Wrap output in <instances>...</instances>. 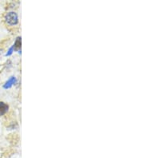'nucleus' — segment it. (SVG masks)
Returning a JSON list of instances; mask_svg holds the SVG:
<instances>
[{"instance_id": "obj_1", "label": "nucleus", "mask_w": 144, "mask_h": 158, "mask_svg": "<svg viewBox=\"0 0 144 158\" xmlns=\"http://www.w3.org/2000/svg\"><path fill=\"white\" fill-rule=\"evenodd\" d=\"M5 19H6V22L7 23L11 25V26H14V25H16L18 23V15L15 12H8L7 14L5 16Z\"/></svg>"}, {"instance_id": "obj_4", "label": "nucleus", "mask_w": 144, "mask_h": 158, "mask_svg": "<svg viewBox=\"0 0 144 158\" xmlns=\"http://www.w3.org/2000/svg\"><path fill=\"white\" fill-rule=\"evenodd\" d=\"M12 83H14V78H11L10 79L9 81L6 82V85H4V87H5V88L10 87V86H11V85H12Z\"/></svg>"}, {"instance_id": "obj_3", "label": "nucleus", "mask_w": 144, "mask_h": 158, "mask_svg": "<svg viewBox=\"0 0 144 158\" xmlns=\"http://www.w3.org/2000/svg\"><path fill=\"white\" fill-rule=\"evenodd\" d=\"M21 48V40L20 38H18L16 39V41L15 42V45H14V49L15 50H18Z\"/></svg>"}, {"instance_id": "obj_2", "label": "nucleus", "mask_w": 144, "mask_h": 158, "mask_svg": "<svg viewBox=\"0 0 144 158\" xmlns=\"http://www.w3.org/2000/svg\"><path fill=\"white\" fill-rule=\"evenodd\" d=\"M8 109H9V105L3 102H0V115L6 114L8 111Z\"/></svg>"}]
</instances>
